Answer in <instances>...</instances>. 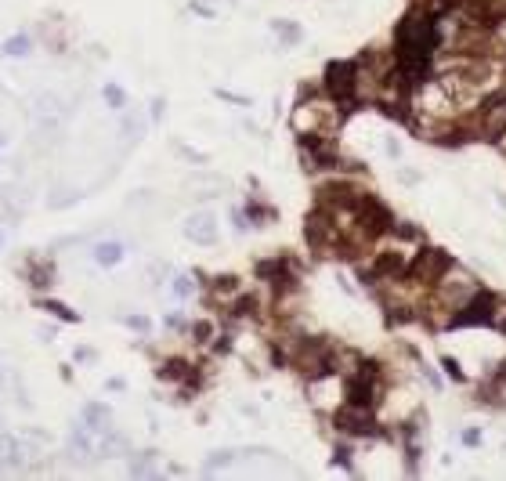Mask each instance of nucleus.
Returning <instances> with one entry per match:
<instances>
[{
  "mask_svg": "<svg viewBox=\"0 0 506 481\" xmlns=\"http://www.w3.org/2000/svg\"><path fill=\"white\" fill-rule=\"evenodd\" d=\"M174 293H178V297H188V293H192V279H174Z\"/></svg>",
  "mask_w": 506,
  "mask_h": 481,
  "instance_id": "nucleus-14",
  "label": "nucleus"
},
{
  "mask_svg": "<svg viewBox=\"0 0 506 481\" xmlns=\"http://www.w3.org/2000/svg\"><path fill=\"white\" fill-rule=\"evenodd\" d=\"M337 424H340V430H347V435H373L376 430L373 409L369 406H351V402H347V409L337 412Z\"/></svg>",
  "mask_w": 506,
  "mask_h": 481,
  "instance_id": "nucleus-8",
  "label": "nucleus"
},
{
  "mask_svg": "<svg viewBox=\"0 0 506 481\" xmlns=\"http://www.w3.org/2000/svg\"><path fill=\"white\" fill-rule=\"evenodd\" d=\"M105 98L113 102V105H123V102H126V98H123V91H116V87H109V91H105Z\"/></svg>",
  "mask_w": 506,
  "mask_h": 481,
  "instance_id": "nucleus-18",
  "label": "nucleus"
},
{
  "mask_svg": "<svg viewBox=\"0 0 506 481\" xmlns=\"http://www.w3.org/2000/svg\"><path fill=\"white\" fill-rule=\"evenodd\" d=\"M496 318V297L492 293H474L460 311L452 315V323L449 326H488Z\"/></svg>",
  "mask_w": 506,
  "mask_h": 481,
  "instance_id": "nucleus-4",
  "label": "nucleus"
},
{
  "mask_svg": "<svg viewBox=\"0 0 506 481\" xmlns=\"http://www.w3.org/2000/svg\"><path fill=\"white\" fill-rule=\"evenodd\" d=\"M358 69H355V62H329V69H326V91L333 94L337 102H347L351 105L358 98Z\"/></svg>",
  "mask_w": 506,
  "mask_h": 481,
  "instance_id": "nucleus-3",
  "label": "nucleus"
},
{
  "mask_svg": "<svg viewBox=\"0 0 506 481\" xmlns=\"http://www.w3.org/2000/svg\"><path fill=\"white\" fill-rule=\"evenodd\" d=\"M120 253H123L120 246H113V243H102V246H98V261H102V264H113V261H120Z\"/></svg>",
  "mask_w": 506,
  "mask_h": 481,
  "instance_id": "nucleus-11",
  "label": "nucleus"
},
{
  "mask_svg": "<svg viewBox=\"0 0 506 481\" xmlns=\"http://www.w3.org/2000/svg\"><path fill=\"white\" fill-rule=\"evenodd\" d=\"M26 47H29V40H26V37H19V40H11V44L4 47V51H8V55H22Z\"/></svg>",
  "mask_w": 506,
  "mask_h": 481,
  "instance_id": "nucleus-15",
  "label": "nucleus"
},
{
  "mask_svg": "<svg viewBox=\"0 0 506 481\" xmlns=\"http://www.w3.org/2000/svg\"><path fill=\"white\" fill-rule=\"evenodd\" d=\"M279 37H282V44H297V40H300V26H286V22H279Z\"/></svg>",
  "mask_w": 506,
  "mask_h": 481,
  "instance_id": "nucleus-13",
  "label": "nucleus"
},
{
  "mask_svg": "<svg viewBox=\"0 0 506 481\" xmlns=\"http://www.w3.org/2000/svg\"><path fill=\"white\" fill-rule=\"evenodd\" d=\"M452 268V257L445 250H423L420 257L409 264V279L413 282H438Z\"/></svg>",
  "mask_w": 506,
  "mask_h": 481,
  "instance_id": "nucleus-5",
  "label": "nucleus"
},
{
  "mask_svg": "<svg viewBox=\"0 0 506 481\" xmlns=\"http://www.w3.org/2000/svg\"><path fill=\"white\" fill-rule=\"evenodd\" d=\"M196 336H199V344H203L207 336H214V326H210V323H199V326H196Z\"/></svg>",
  "mask_w": 506,
  "mask_h": 481,
  "instance_id": "nucleus-17",
  "label": "nucleus"
},
{
  "mask_svg": "<svg viewBox=\"0 0 506 481\" xmlns=\"http://www.w3.org/2000/svg\"><path fill=\"white\" fill-rule=\"evenodd\" d=\"M405 271H409V264H405L402 253H398V250H387V253H380V257L373 261L369 279L384 282V279H398V275H405Z\"/></svg>",
  "mask_w": 506,
  "mask_h": 481,
  "instance_id": "nucleus-9",
  "label": "nucleus"
},
{
  "mask_svg": "<svg viewBox=\"0 0 506 481\" xmlns=\"http://www.w3.org/2000/svg\"><path fill=\"white\" fill-rule=\"evenodd\" d=\"M185 370H188L185 362H167V365H163V376H167V380H185V376H188Z\"/></svg>",
  "mask_w": 506,
  "mask_h": 481,
  "instance_id": "nucleus-12",
  "label": "nucleus"
},
{
  "mask_svg": "<svg viewBox=\"0 0 506 481\" xmlns=\"http://www.w3.org/2000/svg\"><path fill=\"white\" fill-rule=\"evenodd\" d=\"M347 402L351 406H376V370L373 365H362L358 373H351L347 380Z\"/></svg>",
  "mask_w": 506,
  "mask_h": 481,
  "instance_id": "nucleus-6",
  "label": "nucleus"
},
{
  "mask_svg": "<svg viewBox=\"0 0 506 481\" xmlns=\"http://www.w3.org/2000/svg\"><path fill=\"white\" fill-rule=\"evenodd\" d=\"M398 73L402 80H409V84H420V80L427 76V69H431L434 62V51H438V19L431 11H409L402 26H398Z\"/></svg>",
  "mask_w": 506,
  "mask_h": 481,
  "instance_id": "nucleus-1",
  "label": "nucleus"
},
{
  "mask_svg": "<svg viewBox=\"0 0 506 481\" xmlns=\"http://www.w3.org/2000/svg\"><path fill=\"white\" fill-rule=\"evenodd\" d=\"M188 239H192V243H214L217 239L214 214H192L188 217Z\"/></svg>",
  "mask_w": 506,
  "mask_h": 481,
  "instance_id": "nucleus-10",
  "label": "nucleus"
},
{
  "mask_svg": "<svg viewBox=\"0 0 506 481\" xmlns=\"http://www.w3.org/2000/svg\"><path fill=\"white\" fill-rule=\"evenodd\" d=\"M441 365H445V370H449V376H456V380L463 376V370H460V365H456V359H441Z\"/></svg>",
  "mask_w": 506,
  "mask_h": 481,
  "instance_id": "nucleus-16",
  "label": "nucleus"
},
{
  "mask_svg": "<svg viewBox=\"0 0 506 481\" xmlns=\"http://www.w3.org/2000/svg\"><path fill=\"white\" fill-rule=\"evenodd\" d=\"M474 293H478V282H474L467 271H452V268H449L445 275L434 282V300H438L445 311H460Z\"/></svg>",
  "mask_w": 506,
  "mask_h": 481,
  "instance_id": "nucleus-2",
  "label": "nucleus"
},
{
  "mask_svg": "<svg viewBox=\"0 0 506 481\" xmlns=\"http://www.w3.org/2000/svg\"><path fill=\"white\" fill-rule=\"evenodd\" d=\"M478 127H481V134H485L488 141H499V138L506 134V94H503V98L485 102L481 116H478Z\"/></svg>",
  "mask_w": 506,
  "mask_h": 481,
  "instance_id": "nucleus-7",
  "label": "nucleus"
}]
</instances>
